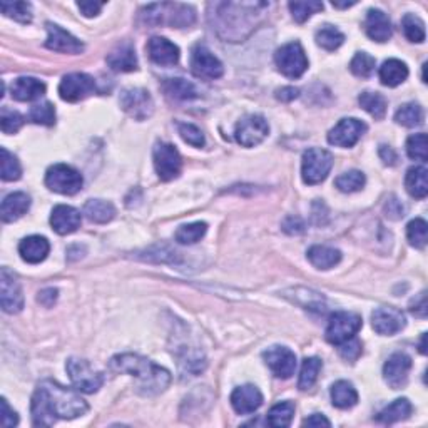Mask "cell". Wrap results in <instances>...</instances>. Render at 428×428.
I'll return each instance as SVG.
<instances>
[{
  "label": "cell",
  "mask_w": 428,
  "mask_h": 428,
  "mask_svg": "<svg viewBox=\"0 0 428 428\" xmlns=\"http://www.w3.org/2000/svg\"><path fill=\"white\" fill-rule=\"evenodd\" d=\"M55 300H57V290H54V288H47L44 291H40L39 296H37V301L47 308L53 307V304L55 303Z\"/></svg>",
  "instance_id": "59"
},
{
  "label": "cell",
  "mask_w": 428,
  "mask_h": 428,
  "mask_svg": "<svg viewBox=\"0 0 428 428\" xmlns=\"http://www.w3.org/2000/svg\"><path fill=\"white\" fill-rule=\"evenodd\" d=\"M23 126V117L21 112L7 109L4 107L2 112H0V128L6 134H16L17 131H21Z\"/></svg>",
  "instance_id": "51"
},
{
  "label": "cell",
  "mask_w": 428,
  "mask_h": 428,
  "mask_svg": "<svg viewBox=\"0 0 428 428\" xmlns=\"http://www.w3.org/2000/svg\"><path fill=\"white\" fill-rule=\"evenodd\" d=\"M154 168L159 180L171 181L174 177L180 176L182 168V159L180 150L174 148L172 144L158 143L154 148Z\"/></svg>",
  "instance_id": "11"
},
{
  "label": "cell",
  "mask_w": 428,
  "mask_h": 428,
  "mask_svg": "<svg viewBox=\"0 0 428 428\" xmlns=\"http://www.w3.org/2000/svg\"><path fill=\"white\" fill-rule=\"evenodd\" d=\"M380 158L383 159L385 164H390V166H393V164L397 163V154H395V150L388 148V146H382V148H380Z\"/></svg>",
  "instance_id": "62"
},
{
  "label": "cell",
  "mask_w": 428,
  "mask_h": 428,
  "mask_svg": "<svg viewBox=\"0 0 428 428\" xmlns=\"http://www.w3.org/2000/svg\"><path fill=\"white\" fill-rule=\"evenodd\" d=\"M300 96V89H296V87H281L280 91H276V97L280 99V101H283V102H291V101H295L296 97Z\"/></svg>",
  "instance_id": "60"
},
{
  "label": "cell",
  "mask_w": 428,
  "mask_h": 428,
  "mask_svg": "<svg viewBox=\"0 0 428 428\" xmlns=\"http://www.w3.org/2000/svg\"><path fill=\"white\" fill-rule=\"evenodd\" d=\"M89 405L81 395L53 380H45L35 388L31 403L32 422L35 427H53L59 418H77L86 415Z\"/></svg>",
  "instance_id": "1"
},
{
  "label": "cell",
  "mask_w": 428,
  "mask_h": 428,
  "mask_svg": "<svg viewBox=\"0 0 428 428\" xmlns=\"http://www.w3.org/2000/svg\"><path fill=\"white\" fill-rule=\"evenodd\" d=\"M385 214L390 219H402L405 216V208H403V204L400 203L397 197H390L387 204H385Z\"/></svg>",
  "instance_id": "55"
},
{
  "label": "cell",
  "mask_w": 428,
  "mask_h": 428,
  "mask_svg": "<svg viewBox=\"0 0 428 428\" xmlns=\"http://www.w3.org/2000/svg\"><path fill=\"white\" fill-rule=\"evenodd\" d=\"M365 31L371 40L387 42L392 37V22L380 9H370L365 17Z\"/></svg>",
  "instance_id": "24"
},
{
  "label": "cell",
  "mask_w": 428,
  "mask_h": 428,
  "mask_svg": "<svg viewBox=\"0 0 428 428\" xmlns=\"http://www.w3.org/2000/svg\"><path fill=\"white\" fill-rule=\"evenodd\" d=\"M295 415V405L291 402H281L268 413V425L275 428L288 427Z\"/></svg>",
  "instance_id": "38"
},
{
  "label": "cell",
  "mask_w": 428,
  "mask_h": 428,
  "mask_svg": "<svg viewBox=\"0 0 428 428\" xmlns=\"http://www.w3.org/2000/svg\"><path fill=\"white\" fill-rule=\"evenodd\" d=\"M265 363L278 378H290L296 370V356L286 346H271L263 353Z\"/></svg>",
  "instance_id": "17"
},
{
  "label": "cell",
  "mask_w": 428,
  "mask_h": 428,
  "mask_svg": "<svg viewBox=\"0 0 428 428\" xmlns=\"http://www.w3.org/2000/svg\"><path fill=\"white\" fill-rule=\"evenodd\" d=\"M0 303L6 313H18L23 308L22 288L16 275L2 268L0 271Z\"/></svg>",
  "instance_id": "15"
},
{
  "label": "cell",
  "mask_w": 428,
  "mask_h": 428,
  "mask_svg": "<svg viewBox=\"0 0 428 428\" xmlns=\"http://www.w3.org/2000/svg\"><path fill=\"white\" fill-rule=\"evenodd\" d=\"M331 402L336 408H341V410H346V408H351L356 405L358 402V393L353 385L346 380H340L331 387Z\"/></svg>",
  "instance_id": "33"
},
{
  "label": "cell",
  "mask_w": 428,
  "mask_h": 428,
  "mask_svg": "<svg viewBox=\"0 0 428 428\" xmlns=\"http://www.w3.org/2000/svg\"><path fill=\"white\" fill-rule=\"evenodd\" d=\"M427 233H428V226L427 221L422 218H417L408 223L407 226V238L410 241L412 246H415L418 249L427 246Z\"/></svg>",
  "instance_id": "46"
},
{
  "label": "cell",
  "mask_w": 428,
  "mask_h": 428,
  "mask_svg": "<svg viewBox=\"0 0 428 428\" xmlns=\"http://www.w3.org/2000/svg\"><path fill=\"white\" fill-rule=\"evenodd\" d=\"M0 405H2V412H0V422H2V427H6V428L16 427L17 423H18L17 413L13 412L11 407H9V403H7L6 398L0 400Z\"/></svg>",
  "instance_id": "54"
},
{
  "label": "cell",
  "mask_w": 428,
  "mask_h": 428,
  "mask_svg": "<svg viewBox=\"0 0 428 428\" xmlns=\"http://www.w3.org/2000/svg\"><path fill=\"white\" fill-rule=\"evenodd\" d=\"M291 16L298 23L307 22L313 13L323 11V4L318 0H304V2H290Z\"/></svg>",
  "instance_id": "43"
},
{
  "label": "cell",
  "mask_w": 428,
  "mask_h": 428,
  "mask_svg": "<svg viewBox=\"0 0 428 428\" xmlns=\"http://www.w3.org/2000/svg\"><path fill=\"white\" fill-rule=\"evenodd\" d=\"M423 109L422 106L415 104V102H408V104H403L395 114V121L398 124L405 126V128H417L423 122Z\"/></svg>",
  "instance_id": "37"
},
{
  "label": "cell",
  "mask_w": 428,
  "mask_h": 428,
  "mask_svg": "<svg viewBox=\"0 0 428 428\" xmlns=\"http://www.w3.org/2000/svg\"><path fill=\"white\" fill-rule=\"evenodd\" d=\"M365 174L353 169V171L343 172L341 176H338L335 185L341 192H356L365 186Z\"/></svg>",
  "instance_id": "44"
},
{
  "label": "cell",
  "mask_w": 428,
  "mask_h": 428,
  "mask_svg": "<svg viewBox=\"0 0 428 428\" xmlns=\"http://www.w3.org/2000/svg\"><path fill=\"white\" fill-rule=\"evenodd\" d=\"M412 412H413V407H412L410 400H408V398H398L378 413V417H376V422L385 423V425H392V423L407 420V418L412 415Z\"/></svg>",
  "instance_id": "31"
},
{
  "label": "cell",
  "mask_w": 428,
  "mask_h": 428,
  "mask_svg": "<svg viewBox=\"0 0 428 428\" xmlns=\"http://www.w3.org/2000/svg\"><path fill=\"white\" fill-rule=\"evenodd\" d=\"M322 366H323L322 360L317 358V356H312V358H307L303 361V366H301V371H300V382H298L300 390H308L317 383Z\"/></svg>",
  "instance_id": "40"
},
{
  "label": "cell",
  "mask_w": 428,
  "mask_h": 428,
  "mask_svg": "<svg viewBox=\"0 0 428 428\" xmlns=\"http://www.w3.org/2000/svg\"><path fill=\"white\" fill-rule=\"evenodd\" d=\"M121 107L136 121H146L154 111V101L146 89L131 87L121 94Z\"/></svg>",
  "instance_id": "13"
},
{
  "label": "cell",
  "mask_w": 428,
  "mask_h": 428,
  "mask_svg": "<svg viewBox=\"0 0 428 428\" xmlns=\"http://www.w3.org/2000/svg\"><path fill=\"white\" fill-rule=\"evenodd\" d=\"M177 129H180L181 138L185 139L187 144L194 146V148H203L204 146V136L201 133V129L196 128L194 124H190V122H180V124H177Z\"/></svg>",
  "instance_id": "52"
},
{
  "label": "cell",
  "mask_w": 428,
  "mask_h": 428,
  "mask_svg": "<svg viewBox=\"0 0 428 428\" xmlns=\"http://www.w3.org/2000/svg\"><path fill=\"white\" fill-rule=\"evenodd\" d=\"M231 405L238 413L248 415V413L256 412L263 405V395L255 385L238 387L231 393Z\"/></svg>",
  "instance_id": "23"
},
{
  "label": "cell",
  "mask_w": 428,
  "mask_h": 428,
  "mask_svg": "<svg viewBox=\"0 0 428 428\" xmlns=\"http://www.w3.org/2000/svg\"><path fill=\"white\" fill-rule=\"evenodd\" d=\"M405 187L410 196L423 199L428 194V171L423 166L410 168L407 171Z\"/></svg>",
  "instance_id": "32"
},
{
  "label": "cell",
  "mask_w": 428,
  "mask_h": 428,
  "mask_svg": "<svg viewBox=\"0 0 428 428\" xmlns=\"http://www.w3.org/2000/svg\"><path fill=\"white\" fill-rule=\"evenodd\" d=\"M79 11H81L86 17H96L99 12L102 11L104 4L101 2H77Z\"/></svg>",
  "instance_id": "57"
},
{
  "label": "cell",
  "mask_w": 428,
  "mask_h": 428,
  "mask_svg": "<svg viewBox=\"0 0 428 428\" xmlns=\"http://www.w3.org/2000/svg\"><path fill=\"white\" fill-rule=\"evenodd\" d=\"M29 119L40 126H54L55 124V109L50 102H40L35 104L29 112Z\"/></svg>",
  "instance_id": "48"
},
{
  "label": "cell",
  "mask_w": 428,
  "mask_h": 428,
  "mask_svg": "<svg viewBox=\"0 0 428 428\" xmlns=\"http://www.w3.org/2000/svg\"><path fill=\"white\" fill-rule=\"evenodd\" d=\"M139 16L146 26L153 27L168 23L176 29H186L196 22V11L186 4H149L141 9Z\"/></svg>",
  "instance_id": "4"
},
{
  "label": "cell",
  "mask_w": 428,
  "mask_h": 428,
  "mask_svg": "<svg viewBox=\"0 0 428 428\" xmlns=\"http://www.w3.org/2000/svg\"><path fill=\"white\" fill-rule=\"evenodd\" d=\"M371 323H373V330L378 335L392 336L397 335L405 328V314L397 308H376L371 314Z\"/></svg>",
  "instance_id": "19"
},
{
  "label": "cell",
  "mask_w": 428,
  "mask_h": 428,
  "mask_svg": "<svg viewBox=\"0 0 428 428\" xmlns=\"http://www.w3.org/2000/svg\"><path fill=\"white\" fill-rule=\"evenodd\" d=\"M0 11L6 17H11L21 23L32 22V6L29 2H0Z\"/></svg>",
  "instance_id": "39"
},
{
  "label": "cell",
  "mask_w": 428,
  "mask_h": 428,
  "mask_svg": "<svg viewBox=\"0 0 428 428\" xmlns=\"http://www.w3.org/2000/svg\"><path fill=\"white\" fill-rule=\"evenodd\" d=\"M81 221L82 216L77 209L72 208V206H65V204H59L53 209V214H50V224H53V229L57 234H70L74 231H77L81 228Z\"/></svg>",
  "instance_id": "21"
},
{
  "label": "cell",
  "mask_w": 428,
  "mask_h": 428,
  "mask_svg": "<svg viewBox=\"0 0 428 428\" xmlns=\"http://www.w3.org/2000/svg\"><path fill=\"white\" fill-rule=\"evenodd\" d=\"M268 133H270V126L265 117L260 114H249L238 122L234 138L244 148H255L266 139Z\"/></svg>",
  "instance_id": "10"
},
{
  "label": "cell",
  "mask_w": 428,
  "mask_h": 428,
  "mask_svg": "<svg viewBox=\"0 0 428 428\" xmlns=\"http://www.w3.org/2000/svg\"><path fill=\"white\" fill-rule=\"evenodd\" d=\"M29 208L31 197L26 192H12V194H9L2 201V209H0L2 221L4 223H13V221L22 218L29 211Z\"/></svg>",
  "instance_id": "28"
},
{
  "label": "cell",
  "mask_w": 428,
  "mask_h": 428,
  "mask_svg": "<svg viewBox=\"0 0 428 428\" xmlns=\"http://www.w3.org/2000/svg\"><path fill=\"white\" fill-rule=\"evenodd\" d=\"M11 94L21 102H31L45 94V84L35 77H18L12 82Z\"/></svg>",
  "instance_id": "25"
},
{
  "label": "cell",
  "mask_w": 428,
  "mask_h": 428,
  "mask_svg": "<svg viewBox=\"0 0 428 428\" xmlns=\"http://www.w3.org/2000/svg\"><path fill=\"white\" fill-rule=\"evenodd\" d=\"M365 131L366 124L363 121L355 119V117L341 119L335 128L328 133V143L338 146V148H351V146L358 143L361 136L365 134Z\"/></svg>",
  "instance_id": "16"
},
{
  "label": "cell",
  "mask_w": 428,
  "mask_h": 428,
  "mask_svg": "<svg viewBox=\"0 0 428 428\" xmlns=\"http://www.w3.org/2000/svg\"><path fill=\"white\" fill-rule=\"evenodd\" d=\"M47 49L54 50L60 54H81L84 53V44L77 37H74L70 32L64 31L62 27L55 26V23H47Z\"/></svg>",
  "instance_id": "18"
},
{
  "label": "cell",
  "mask_w": 428,
  "mask_h": 428,
  "mask_svg": "<svg viewBox=\"0 0 428 428\" xmlns=\"http://www.w3.org/2000/svg\"><path fill=\"white\" fill-rule=\"evenodd\" d=\"M148 54L158 65H176L180 62V47L164 37H153L148 42Z\"/></svg>",
  "instance_id": "22"
},
{
  "label": "cell",
  "mask_w": 428,
  "mask_h": 428,
  "mask_svg": "<svg viewBox=\"0 0 428 428\" xmlns=\"http://www.w3.org/2000/svg\"><path fill=\"white\" fill-rule=\"evenodd\" d=\"M420 351L423 355L427 353V350H425V333H423V336H422V345H420Z\"/></svg>",
  "instance_id": "64"
},
{
  "label": "cell",
  "mask_w": 428,
  "mask_h": 428,
  "mask_svg": "<svg viewBox=\"0 0 428 428\" xmlns=\"http://www.w3.org/2000/svg\"><path fill=\"white\" fill-rule=\"evenodd\" d=\"M106 60L116 72H133L138 69V55L131 44L116 47L114 50H111V54H107Z\"/></svg>",
  "instance_id": "27"
},
{
  "label": "cell",
  "mask_w": 428,
  "mask_h": 428,
  "mask_svg": "<svg viewBox=\"0 0 428 428\" xmlns=\"http://www.w3.org/2000/svg\"><path fill=\"white\" fill-rule=\"evenodd\" d=\"M2 154V180L4 181H17L22 176V168L18 164L17 158L9 153L6 148L0 149Z\"/></svg>",
  "instance_id": "47"
},
{
  "label": "cell",
  "mask_w": 428,
  "mask_h": 428,
  "mask_svg": "<svg viewBox=\"0 0 428 428\" xmlns=\"http://www.w3.org/2000/svg\"><path fill=\"white\" fill-rule=\"evenodd\" d=\"M67 373L74 387L82 393H96L104 383L101 371H96L89 361L81 358H70L67 361Z\"/></svg>",
  "instance_id": "8"
},
{
  "label": "cell",
  "mask_w": 428,
  "mask_h": 428,
  "mask_svg": "<svg viewBox=\"0 0 428 428\" xmlns=\"http://www.w3.org/2000/svg\"><path fill=\"white\" fill-rule=\"evenodd\" d=\"M333 168V156L327 149L312 148L303 154V164H301V174L307 185H319L328 177Z\"/></svg>",
  "instance_id": "6"
},
{
  "label": "cell",
  "mask_w": 428,
  "mask_h": 428,
  "mask_svg": "<svg viewBox=\"0 0 428 428\" xmlns=\"http://www.w3.org/2000/svg\"><path fill=\"white\" fill-rule=\"evenodd\" d=\"M266 2H218L209 4L208 18L221 39L226 42H241L258 29Z\"/></svg>",
  "instance_id": "2"
},
{
  "label": "cell",
  "mask_w": 428,
  "mask_h": 428,
  "mask_svg": "<svg viewBox=\"0 0 428 428\" xmlns=\"http://www.w3.org/2000/svg\"><path fill=\"white\" fill-rule=\"evenodd\" d=\"M408 77V67L405 62L398 59L385 60L382 67H380V81L383 86L397 87L402 82H405Z\"/></svg>",
  "instance_id": "29"
},
{
  "label": "cell",
  "mask_w": 428,
  "mask_h": 428,
  "mask_svg": "<svg viewBox=\"0 0 428 428\" xmlns=\"http://www.w3.org/2000/svg\"><path fill=\"white\" fill-rule=\"evenodd\" d=\"M412 370V358L405 353H393L383 366V376L393 390L403 388L408 382V373Z\"/></svg>",
  "instance_id": "20"
},
{
  "label": "cell",
  "mask_w": 428,
  "mask_h": 428,
  "mask_svg": "<svg viewBox=\"0 0 428 428\" xmlns=\"http://www.w3.org/2000/svg\"><path fill=\"white\" fill-rule=\"evenodd\" d=\"M402 27L408 40L418 42V44L425 40V23H423L420 17L413 16V13H407L402 18Z\"/></svg>",
  "instance_id": "45"
},
{
  "label": "cell",
  "mask_w": 428,
  "mask_h": 428,
  "mask_svg": "<svg viewBox=\"0 0 428 428\" xmlns=\"http://www.w3.org/2000/svg\"><path fill=\"white\" fill-rule=\"evenodd\" d=\"M360 106L375 119H383L387 114V99L378 92H363L358 97Z\"/></svg>",
  "instance_id": "36"
},
{
  "label": "cell",
  "mask_w": 428,
  "mask_h": 428,
  "mask_svg": "<svg viewBox=\"0 0 428 428\" xmlns=\"http://www.w3.org/2000/svg\"><path fill=\"white\" fill-rule=\"evenodd\" d=\"M109 368L116 371V373L134 376L136 382H138L136 388L143 395L163 393L169 387V383H171V373L166 368L153 363V361L141 355H116L109 361Z\"/></svg>",
  "instance_id": "3"
},
{
  "label": "cell",
  "mask_w": 428,
  "mask_h": 428,
  "mask_svg": "<svg viewBox=\"0 0 428 428\" xmlns=\"http://www.w3.org/2000/svg\"><path fill=\"white\" fill-rule=\"evenodd\" d=\"M283 231L288 234H301L304 233V223L298 216H290L283 221Z\"/></svg>",
  "instance_id": "56"
},
{
  "label": "cell",
  "mask_w": 428,
  "mask_h": 428,
  "mask_svg": "<svg viewBox=\"0 0 428 428\" xmlns=\"http://www.w3.org/2000/svg\"><path fill=\"white\" fill-rule=\"evenodd\" d=\"M343 42H345V35L336 27L323 26L317 31V44L324 50H336Z\"/></svg>",
  "instance_id": "42"
},
{
  "label": "cell",
  "mask_w": 428,
  "mask_h": 428,
  "mask_svg": "<svg viewBox=\"0 0 428 428\" xmlns=\"http://www.w3.org/2000/svg\"><path fill=\"white\" fill-rule=\"evenodd\" d=\"M361 324V317L351 312H338L331 314L330 322H328L327 328V340L331 345H340V343L350 340L353 338L356 333L360 331Z\"/></svg>",
  "instance_id": "9"
},
{
  "label": "cell",
  "mask_w": 428,
  "mask_h": 428,
  "mask_svg": "<svg viewBox=\"0 0 428 428\" xmlns=\"http://www.w3.org/2000/svg\"><path fill=\"white\" fill-rule=\"evenodd\" d=\"M82 185L84 180L81 172L67 164H54L45 172V186L59 194H77L82 190Z\"/></svg>",
  "instance_id": "5"
},
{
  "label": "cell",
  "mask_w": 428,
  "mask_h": 428,
  "mask_svg": "<svg viewBox=\"0 0 428 428\" xmlns=\"http://www.w3.org/2000/svg\"><path fill=\"white\" fill-rule=\"evenodd\" d=\"M407 154L413 161H427V134H413L407 141Z\"/></svg>",
  "instance_id": "49"
},
{
  "label": "cell",
  "mask_w": 428,
  "mask_h": 428,
  "mask_svg": "<svg viewBox=\"0 0 428 428\" xmlns=\"http://www.w3.org/2000/svg\"><path fill=\"white\" fill-rule=\"evenodd\" d=\"M191 70L196 77L214 81L224 74L223 62L206 45L197 44L191 53Z\"/></svg>",
  "instance_id": "12"
},
{
  "label": "cell",
  "mask_w": 428,
  "mask_h": 428,
  "mask_svg": "<svg viewBox=\"0 0 428 428\" xmlns=\"http://www.w3.org/2000/svg\"><path fill=\"white\" fill-rule=\"evenodd\" d=\"M163 89L169 97L174 99V101H191V99L197 97L194 84L181 77L166 79L163 84Z\"/></svg>",
  "instance_id": "34"
},
{
  "label": "cell",
  "mask_w": 428,
  "mask_h": 428,
  "mask_svg": "<svg viewBox=\"0 0 428 428\" xmlns=\"http://www.w3.org/2000/svg\"><path fill=\"white\" fill-rule=\"evenodd\" d=\"M96 92V82L91 75L82 72H72L64 75V79L59 84L60 99L67 102H79L82 99Z\"/></svg>",
  "instance_id": "14"
},
{
  "label": "cell",
  "mask_w": 428,
  "mask_h": 428,
  "mask_svg": "<svg viewBox=\"0 0 428 428\" xmlns=\"http://www.w3.org/2000/svg\"><path fill=\"white\" fill-rule=\"evenodd\" d=\"M303 425L304 427H331V422L328 420L327 417L319 415V413H314V415L304 418Z\"/></svg>",
  "instance_id": "61"
},
{
  "label": "cell",
  "mask_w": 428,
  "mask_h": 428,
  "mask_svg": "<svg viewBox=\"0 0 428 428\" xmlns=\"http://www.w3.org/2000/svg\"><path fill=\"white\" fill-rule=\"evenodd\" d=\"M350 69L356 77H361V79L370 77L375 70V57H371V55L366 53H358L353 59H351Z\"/></svg>",
  "instance_id": "50"
},
{
  "label": "cell",
  "mask_w": 428,
  "mask_h": 428,
  "mask_svg": "<svg viewBox=\"0 0 428 428\" xmlns=\"http://www.w3.org/2000/svg\"><path fill=\"white\" fill-rule=\"evenodd\" d=\"M50 244L44 236H29L22 239L18 244V253H21L22 260L31 263V265H37L42 263L49 255Z\"/></svg>",
  "instance_id": "26"
},
{
  "label": "cell",
  "mask_w": 428,
  "mask_h": 428,
  "mask_svg": "<svg viewBox=\"0 0 428 428\" xmlns=\"http://www.w3.org/2000/svg\"><path fill=\"white\" fill-rule=\"evenodd\" d=\"M206 231H208V224L197 221V223L181 226L176 234H174V238H176V241L180 244H194L204 236Z\"/></svg>",
  "instance_id": "41"
},
{
  "label": "cell",
  "mask_w": 428,
  "mask_h": 428,
  "mask_svg": "<svg viewBox=\"0 0 428 428\" xmlns=\"http://www.w3.org/2000/svg\"><path fill=\"white\" fill-rule=\"evenodd\" d=\"M308 260L318 270H330L341 261V253L331 246H312L308 251Z\"/></svg>",
  "instance_id": "30"
},
{
  "label": "cell",
  "mask_w": 428,
  "mask_h": 428,
  "mask_svg": "<svg viewBox=\"0 0 428 428\" xmlns=\"http://www.w3.org/2000/svg\"><path fill=\"white\" fill-rule=\"evenodd\" d=\"M412 313L417 314V317L420 318H425L427 317V293L423 291V293H420V296H418V300L412 301Z\"/></svg>",
  "instance_id": "58"
},
{
  "label": "cell",
  "mask_w": 428,
  "mask_h": 428,
  "mask_svg": "<svg viewBox=\"0 0 428 428\" xmlns=\"http://www.w3.org/2000/svg\"><path fill=\"white\" fill-rule=\"evenodd\" d=\"M338 346H340V348H338V350H340V355L348 361L358 360L361 351H363V346H361V343L356 340L355 336L350 338V340L340 343Z\"/></svg>",
  "instance_id": "53"
},
{
  "label": "cell",
  "mask_w": 428,
  "mask_h": 428,
  "mask_svg": "<svg viewBox=\"0 0 428 428\" xmlns=\"http://www.w3.org/2000/svg\"><path fill=\"white\" fill-rule=\"evenodd\" d=\"M355 0H351V2H336V0H333L331 2V6L335 7V9H348V7H351V6H355Z\"/></svg>",
  "instance_id": "63"
},
{
  "label": "cell",
  "mask_w": 428,
  "mask_h": 428,
  "mask_svg": "<svg viewBox=\"0 0 428 428\" xmlns=\"http://www.w3.org/2000/svg\"><path fill=\"white\" fill-rule=\"evenodd\" d=\"M84 214L87 216L89 221L97 224L109 223L116 216V208L111 203L102 199H91L84 206Z\"/></svg>",
  "instance_id": "35"
},
{
  "label": "cell",
  "mask_w": 428,
  "mask_h": 428,
  "mask_svg": "<svg viewBox=\"0 0 428 428\" xmlns=\"http://www.w3.org/2000/svg\"><path fill=\"white\" fill-rule=\"evenodd\" d=\"M275 62L278 65L280 72L290 79L301 77L308 69L307 54L300 42H290V44L280 47L275 54Z\"/></svg>",
  "instance_id": "7"
}]
</instances>
